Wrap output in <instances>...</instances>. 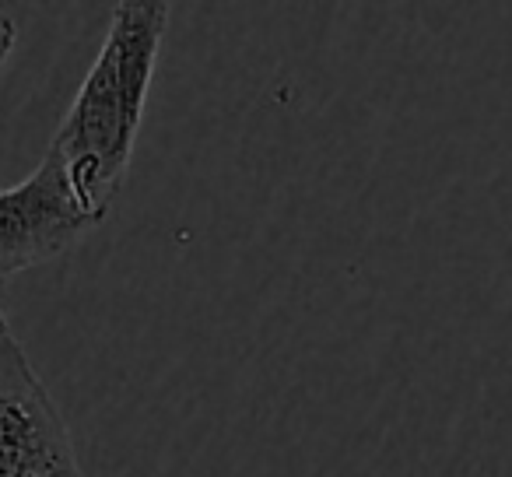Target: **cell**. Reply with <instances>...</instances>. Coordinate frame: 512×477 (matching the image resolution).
<instances>
[{"mask_svg":"<svg viewBox=\"0 0 512 477\" xmlns=\"http://www.w3.org/2000/svg\"><path fill=\"white\" fill-rule=\"evenodd\" d=\"M95 225L74 197L64 158L50 148L32 176L0 190V278L64 257Z\"/></svg>","mask_w":512,"mask_h":477,"instance_id":"cell-3","label":"cell"},{"mask_svg":"<svg viewBox=\"0 0 512 477\" xmlns=\"http://www.w3.org/2000/svg\"><path fill=\"white\" fill-rule=\"evenodd\" d=\"M0 477H81L64 414L0 313Z\"/></svg>","mask_w":512,"mask_h":477,"instance_id":"cell-2","label":"cell"},{"mask_svg":"<svg viewBox=\"0 0 512 477\" xmlns=\"http://www.w3.org/2000/svg\"><path fill=\"white\" fill-rule=\"evenodd\" d=\"M165 25L169 4L127 0L116 8L106 43L50 144L64 158L78 204L95 221L106 218L127 179Z\"/></svg>","mask_w":512,"mask_h":477,"instance_id":"cell-1","label":"cell"},{"mask_svg":"<svg viewBox=\"0 0 512 477\" xmlns=\"http://www.w3.org/2000/svg\"><path fill=\"white\" fill-rule=\"evenodd\" d=\"M15 43H18L15 18L4 15V11H0V67L8 64V57H11V53H15Z\"/></svg>","mask_w":512,"mask_h":477,"instance_id":"cell-4","label":"cell"}]
</instances>
